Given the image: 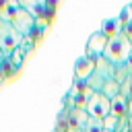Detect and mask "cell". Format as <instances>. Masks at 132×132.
<instances>
[{
  "instance_id": "obj_4",
  "label": "cell",
  "mask_w": 132,
  "mask_h": 132,
  "mask_svg": "<svg viewBox=\"0 0 132 132\" xmlns=\"http://www.w3.org/2000/svg\"><path fill=\"white\" fill-rule=\"evenodd\" d=\"M21 41H23V35L16 33V29L6 21V19H0V54H12L21 47Z\"/></svg>"
},
{
  "instance_id": "obj_1",
  "label": "cell",
  "mask_w": 132,
  "mask_h": 132,
  "mask_svg": "<svg viewBox=\"0 0 132 132\" xmlns=\"http://www.w3.org/2000/svg\"><path fill=\"white\" fill-rule=\"evenodd\" d=\"M132 56V41L124 33H116L107 39V45L103 50V58L109 64H124Z\"/></svg>"
},
{
  "instance_id": "obj_5",
  "label": "cell",
  "mask_w": 132,
  "mask_h": 132,
  "mask_svg": "<svg viewBox=\"0 0 132 132\" xmlns=\"http://www.w3.org/2000/svg\"><path fill=\"white\" fill-rule=\"evenodd\" d=\"M107 39H109V37H107L103 31L93 33V37L89 39V52L95 54V56H103V50H105V45H107Z\"/></svg>"
},
{
  "instance_id": "obj_10",
  "label": "cell",
  "mask_w": 132,
  "mask_h": 132,
  "mask_svg": "<svg viewBox=\"0 0 132 132\" xmlns=\"http://www.w3.org/2000/svg\"><path fill=\"white\" fill-rule=\"evenodd\" d=\"M2 58H4V56H2V54H0V66H2Z\"/></svg>"
},
{
  "instance_id": "obj_2",
  "label": "cell",
  "mask_w": 132,
  "mask_h": 132,
  "mask_svg": "<svg viewBox=\"0 0 132 132\" xmlns=\"http://www.w3.org/2000/svg\"><path fill=\"white\" fill-rule=\"evenodd\" d=\"M85 111L89 113V118L105 120L111 113V99H107L99 91H89L87 93V107H85Z\"/></svg>"
},
{
  "instance_id": "obj_8",
  "label": "cell",
  "mask_w": 132,
  "mask_h": 132,
  "mask_svg": "<svg viewBox=\"0 0 132 132\" xmlns=\"http://www.w3.org/2000/svg\"><path fill=\"white\" fill-rule=\"evenodd\" d=\"M116 122H118V116L109 113V116L103 120V128H105V130H109V132H113V126H116Z\"/></svg>"
},
{
  "instance_id": "obj_6",
  "label": "cell",
  "mask_w": 132,
  "mask_h": 132,
  "mask_svg": "<svg viewBox=\"0 0 132 132\" xmlns=\"http://www.w3.org/2000/svg\"><path fill=\"white\" fill-rule=\"evenodd\" d=\"M95 68H97V66H95L89 58H80V60L76 62V80L82 78V80L87 82V80L91 78V74L95 72Z\"/></svg>"
},
{
  "instance_id": "obj_7",
  "label": "cell",
  "mask_w": 132,
  "mask_h": 132,
  "mask_svg": "<svg viewBox=\"0 0 132 132\" xmlns=\"http://www.w3.org/2000/svg\"><path fill=\"white\" fill-rule=\"evenodd\" d=\"M72 122H74V130H87L89 124V116L85 109H74L72 111Z\"/></svg>"
},
{
  "instance_id": "obj_11",
  "label": "cell",
  "mask_w": 132,
  "mask_h": 132,
  "mask_svg": "<svg viewBox=\"0 0 132 132\" xmlns=\"http://www.w3.org/2000/svg\"><path fill=\"white\" fill-rule=\"evenodd\" d=\"M101 132H109V130H105V128H103V130H101Z\"/></svg>"
},
{
  "instance_id": "obj_3",
  "label": "cell",
  "mask_w": 132,
  "mask_h": 132,
  "mask_svg": "<svg viewBox=\"0 0 132 132\" xmlns=\"http://www.w3.org/2000/svg\"><path fill=\"white\" fill-rule=\"evenodd\" d=\"M14 29H16V33L19 35H23V37H29L31 35V31H33V27H35V16L29 12V10H25L23 6H14L12 8V12L8 14V16H4Z\"/></svg>"
},
{
  "instance_id": "obj_9",
  "label": "cell",
  "mask_w": 132,
  "mask_h": 132,
  "mask_svg": "<svg viewBox=\"0 0 132 132\" xmlns=\"http://www.w3.org/2000/svg\"><path fill=\"white\" fill-rule=\"evenodd\" d=\"M70 132H87V130H74V128H72V130H70Z\"/></svg>"
}]
</instances>
